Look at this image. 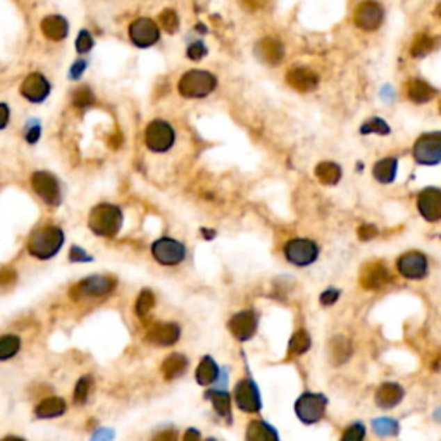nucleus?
Returning <instances> with one entry per match:
<instances>
[{"label": "nucleus", "mask_w": 441, "mask_h": 441, "mask_svg": "<svg viewBox=\"0 0 441 441\" xmlns=\"http://www.w3.org/2000/svg\"><path fill=\"white\" fill-rule=\"evenodd\" d=\"M64 245V231L59 226H45L33 231L28 240V252L38 260L56 257Z\"/></svg>", "instance_id": "nucleus-1"}, {"label": "nucleus", "mask_w": 441, "mask_h": 441, "mask_svg": "<svg viewBox=\"0 0 441 441\" xmlns=\"http://www.w3.org/2000/svg\"><path fill=\"white\" fill-rule=\"evenodd\" d=\"M122 226V211L118 205L100 204L92 209L88 216V227L93 234L112 238L119 233Z\"/></svg>", "instance_id": "nucleus-2"}, {"label": "nucleus", "mask_w": 441, "mask_h": 441, "mask_svg": "<svg viewBox=\"0 0 441 441\" xmlns=\"http://www.w3.org/2000/svg\"><path fill=\"white\" fill-rule=\"evenodd\" d=\"M218 86V79L209 71L191 70L182 76L178 83V90L186 99H204L211 95Z\"/></svg>", "instance_id": "nucleus-3"}, {"label": "nucleus", "mask_w": 441, "mask_h": 441, "mask_svg": "<svg viewBox=\"0 0 441 441\" xmlns=\"http://www.w3.org/2000/svg\"><path fill=\"white\" fill-rule=\"evenodd\" d=\"M176 133L173 126L166 121H152L145 129V143L148 150L155 154H164L175 145Z\"/></svg>", "instance_id": "nucleus-4"}, {"label": "nucleus", "mask_w": 441, "mask_h": 441, "mask_svg": "<svg viewBox=\"0 0 441 441\" xmlns=\"http://www.w3.org/2000/svg\"><path fill=\"white\" fill-rule=\"evenodd\" d=\"M328 399L319 393H303L295 403V412L298 419L305 424H316L324 417Z\"/></svg>", "instance_id": "nucleus-5"}, {"label": "nucleus", "mask_w": 441, "mask_h": 441, "mask_svg": "<svg viewBox=\"0 0 441 441\" xmlns=\"http://www.w3.org/2000/svg\"><path fill=\"white\" fill-rule=\"evenodd\" d=\"M115 280L111 276H90L86 280L79 281L71 290V296L74 300L85 298H100L114 291Z\"/></svg>", "instance_id": "nucleus-6"}, {"label": "nucleus", "mask_w": 441, "mask_h": 441, "mask_svg": "<svg viewBox=\"0 0 441 441\" xmlns=\"http://www.w3.org/2000/svg\"><path fill=\"white\" fill-rule=\"evenodd\" d=\"M284 257L294 266H309L319 257V248L314 241L305 240V238H295L284 245Z\"/></svg>", "instance_id": "nucleus-7"}, {"label": "nucleus", "mask_w": 441, "mask_h": 441, "mask_svg": "<svg viewBox=\"0 0 441 441\" xmlns=\"http://www.w3.org/2000/svg\"><path fill=\"white\" fill-rule=\"evenodd\" d=\"M31 186L35 193L50 207H57L61 204V186L54 175L47 171H37L31 176Z\"/></svg>", "instance_id": "nucleus-8"}, {"label": "nucleus", "mask_w": 441, "mask_h": 441, "mask_svg": "<svg viewBox=\"0 0 441 441\" xmlns=\"http://www.w3.org/2000/svg\"><path fill=\"white\" fill-rule=\"evenodd\" d=\"M414 157L422 166H436L441 162V133L422 135L414 145Z\"/></svg>", "instance_id": "nucleus-9"}, {"label": "nucleus", "mask_w": 441, "mask_h": 441, "mask_svg": "<svg viewBox=\"0 0 441 441\" xmlns=\"http://www.w3.org/2000/svg\"><path fill=\"white\" fill-rule=\"evenodd\" d=\"M152 255L162 266H178L186 257V248L178 240L161 238L152 245Z\"/></svg>", "instance_id": "nucleus-10"}, {"label": "nucleus", "mask_w": 441, "mask_h": 441, "mask_svg": "<svg viewBox=\"0 0 441 441\" xmlns=\"http://www.w3.org/2000/svg\"><path fill=\"white\" fill-rule=\"evenodd\" d=\"M129 38H131L133 45H136L138 49H148L159 42L161 31H159L155 21L148 19V17H138L129 24Z\"/></svg>", "instance_id": "nucleus-11"}, {"label": "nucleus", "mask_w": 441, "mask_h": 441, "mask_svg": "<svg viewBox=\"0 0 441 441\" xmlns=\"http://www.w3.org/2000/svg\"><path fill=\"white\" fill-rule=\"evenodd\" d=\"M383 16L385 13H383L381 3L374 2V0H366V2L359 3V7L355 9L353 23L362 31H376L381 26Z\"/></svg>", "instance_id": "nucleus-12"}, {"label": "nucleus", "mask_w": 441, "mask_h": 441, "mask_svg": "<svg viewBox=\"0 0 441 441\" xmlns=\"http://www.w3.org/2000/svg\"><path fill=\"white\" fill-rule=\"evenodd\" d=\"M50 90L52 86L42 73H31L21 83V95L33 104H42L50 95Z\"/></svg>", "instance_id": "nucleus-13"}, {"label": "nucleus", "mask_w": 441, "mask_h": 441, "mask_svg": "<svg viewBox=\"0 0 441 441\" xmlns=\"http://www.w3.org/2000/svg\"><path fill=\"white\" fill-rule=\"evenodd\" d=\"M417 209L421 216L429 223L441 219V190L440 188H426L419 193Z\"/></svg>", "instance_id": "nucleus-14"}, {"label": "nucleus", "mask_w": 441, "mask_h": 441, "mask_svg": "<svg viewBox=\"0 0 441 441\" xmlns=\"http://www.w3.org/2000/svg\"><path fill=\"white\" fill-rule=\"evenodd\" d=\"M231 335L234 336L240 342H247L257 331V316H255L252 310H243V312H238L236 316H233L227 323Z\"/></svg>", "instance_id": "nucleus-15"}, {"label": "nucleus", "mask_w": 441, "mask_h": 441, "mask_svg": "<svg viewBox=\"0 0 441 441\" xmlns=\"http://www.w3.org/2000/svg\"><path fill=\"white\" fill-rule=\"evenodd\" d=\"M399 273L407 280H422L428 274V259L419 252H408L399 259Z\"/></svg>", "instance_id": "nucleus-16"}, {"label": "nucleus", "mask_w": 441, "mask_h": 441, "mask_svg": "<svg viewBox=\"0 0 441 441\" xmlns=\"http://www.w3.org/2000/svg\"><path fill=\"white\" fill-rule=\"evenodd\" d=\"M182 330L175 323H155L147 330V342L157 346H171L179 339Z\"/></svg>", "instance_id": "nucleus-17"}, {"label": "nucleus", "mask_w": 441, "mask_h": 441, "mask_svg": "<svg viewBox=\"0 0 441 441\" xmlns=\"http://www.w3.org/2000/svg\"><path fill=\"white\" fill-rule=\"evenodd\" d=\"M234 400L236 405L245 412H257L260 408V395L259 390L254 381L250 379H243L234 388Z\"/></svg>", "instance_id": "nucleus-18"}, {"label": "nucleus", "mask_w": 441, "mask_h": 441, "mask_svg": "<svg viewBox=\"0 0 441 441\" xmlns=\"http://www.w3.org/2000/svg\"><path fill=\"white\" fill-rule=\"evenodd\" d=\"M390 280H392V276H390L388 269L381 262L369 264L360 273V284L371 291L385 288L390 283Z\"/></svg>", "instance_id": "nucleus-19"}, {"label": "nucleus", "mask_w": 441, "mask_h": 441, "mask_svg": "<svg viewBox=\"0 0 441 441\" xmlns=\"http://www.w3.org/2000/svg\"><path fill=\"white\" fill-rule=\"evenodd\" d=\"M287 81L291 88H295L296 92H310L317 86L319 78L314 71L307 70V67H294V70L288 71Z\"/></svg>", "instance_id": "nucleus-20"}, {"label": "nucleus", "mask_w": 441, "mask_h": 441, "mask_svg": "<svg viewBox=\"0 0 441 441\" xmlns=\"http://www.w3.org/2000/svg\"><path fill=\"white\" fill-rule=\"evenodd\" d=\"M255 52H257L259 59L269 66H276L284 57L283 45L276 38H262L255 47Z\"/></svg>", "instance_id": "nucleus-21"}, {"label": "nucleus", "mask_w": 441, "mask_h": 441, "mask_svg": "<svg viewBox=\"0 0 441 441\" xmlns=\"http://www.w3.org/2000/svg\"><path fill=\"white\" fill-rule=\"evenodd\" d=\"M40 30L45 35V38L52 40V42H61L67 37L70 33V23L66 21V17L63 16H47L45 19L40 24Z\"/></svg>", "instance_id": "nucleus-22"}, {"label": "nucleus", "mask_w": 441, "mask_h": 441, "mask_svg": "<svg viewBox=\"0 0 441 441\" xmlns=\"http://www.w3.org/2000/svg\"><path fill=\"white\" fill-rule=\"evenodd\" d=\"M403 399V388L396 383H385L376 392V403L381 408L396 407Z\"/></svg>", "instance_id": "nucleus-23"}, {"label": "nucleus", "mask_w": 441, "mask_h": 441, "mask_svg": "<svg viewBox=\"0 0 441 441\" xmlns=\"http://www.w3.org/2000/svg\"><path fill=\"white\" fill-rule=\"evenodd\" d=\"M64 412H66V402L61 396H50V399L42 400L35 408V415L38 419L61 417Z\"/></svg>", "instance_id": "nucleus-24"}, {"label": "nucleus", "mask_w": 441, "mask_h": 441, "mask_svg": "<svg viewBox=\"0 0 441 441\" xmlns=\"http://www.w3.org/2000/svg\"><path fill=\"white\" fill-rule=\"evenodd\" d=\"M405 92H407L408 99L415 104H426L435 97V90L426 81H421V79H410L405 85Z\"/></svg>", "instance_id": "nucleus-25"}, {"label": "nucleus", "mask_w": 441, "mask_h": 441, "mask_svg": "<svg viewBox=\"0 0 441 441\" xmlns=\"http://www.w3.org/2000/svg\"><path fill=\"white\" fill-rule=\"evenodd\" d=\"M186 367H188L186 357L182 355V353H173V355H169L168 359L162 362L161 372L162 376H164V379L173 381V379L179 378V376L186 371Z\"/></svg>", "instance_id": "nucleus-26"}, {"label": "nucleus", "mask_w": 441, "mask_h": 441, "mask_svg": "<svg viewBox=\"0 0 441 441\" xmlns=\"http://www.w3.org/2000/svg\"><path fill=\"white\" fill-rule=\"evenodd\" d=\"M219 378V367L218 364L214 362V359L211 357H204L200 364H198L197 372H195V379L200 386H209L212 383L218 381Z\"/></svg>", "instance_id": "nucleus-27"}, {"label": "nucleus", "mask_w": 441, "mask_h": 441, "mask_svg": "<svg viewBox=\"0 0 441 441\" xmlns=\"http://www.w3.org/2000/svg\"><path fill=\"white\" fill-rule=\"evenodd\" d=\"M396 168H399L396 159L386 157L383 159V161L376 162L372 175H374V178L378 179L379 183H392L396 176Z\"/></svg>", "instance_id": "nucleus-28"}, {"label": "nucleus", "mask_w": 441, "mask_h": 441, "mask_svg": "<svg viewBox=\"0 0 441 441\" xmlns=\"http://www.w3.org/2000/svg\"><path fill=\"white\" fill-rule=\"evenodd\" d=\"M247 440L248 441H269V440H278V433L271 428L269 424L262 421L250 422L247 431Z\"/></svg>", "instance_id": "nucleus-29"}, {"label": "nucleus", "mask_w": 441, "mask_h": 441, "mask_svg": "<svg viewBox=\"0 0 441 441\" xmlns=\"http://www.w3.org/2000/svg\"><path fill=\"white\" fill-rule=\"evenodd\" d=\"M316 176L321 183L336 184L342 178V169L335 162H321L316 168Z\"/></svg>", "instance_id": "nucleus-30"}, {"label": "nucleus", "mask_w": 441, "mask_h": 441, "mask_svg": "<svg viewBox=\"0 0 441 441\" xmlns=\"http://www.w3.org/2000/svg\"><path fill=\"white\" fill-rule=\"evenodd\" d=\"M21 348V339L16 335H3L0 336V362L13 359L17 355Z\"/></svg>", "instance_id": "nucleus-31"}, {"label": "nucleus", "mask_w": 441, "mask_h": 441, "mask_svg": "<svg viewBox=\"0 0 441 441\" xmlns=\"http://www.w3.org/2000/svg\"><path fill=\"white\" fill-rule=\"evenodd\" d=\"M436 47V40L431 38L429 35L421 33L414 38L410 45V54L412 57H424L428 56L429 52H433Z\"/></svg>", "instance_id": "nucleus-32"}, {"label": "nucleus", "mask_w": 441, "mask_h": 441, "mask_svg": "<svg viewBox=\"0 0 441 441\" xmlns=\"http://www.w3.org/2000/svg\"><path fill=\"white\" fill-rule=\"evenodd\" d=\"M207 399H211L212 405H214L216 412L220 415V417H227L231 410V399L226 392H209Z\"/></svg>", "instance_id": "nucleus-33"}, {"label": "nucleus", "mask_w": 441, "mask_h": 441, "mask_svg": "<svg viewBox=\"0 0 441 441\" xmlns=\"http://www.w3.org/2000/svg\"><path fill=\"white\" fill-rule=\"evenodd\" d=\"M155 305V296L150 290H143L142 294L136 298V305H135V312L140 319H145V317L150 314V310L154 309Z\"/></svg>", "instance_id": "nucleus-34"}, {"label": "nucleus", "mask_w": 441, "mask_h": 441, "mask_svg": "<svg viewBox=\"0 0 441 441\" xmlns=\"http://www.w3.org/2000/svg\"><path fill=\"white\" fill-rule=\"evenodd\" d=\"M350 357V345L345 338H335L331 342V359L335 364H343Z\"/></svg>", "instance_id": "nucleus-35"}, {"label": "nucleus", "mask_w": 441, "mask_h": 441, "mask_svg": "<svg viewBox=\"0 0 441 441\" xmlns=\"http://www.w3.org/2000/svg\"><path fill=\"white\" fill-rule=\"evenodd\" d=\"M309 348H310L309 335H307V332L303 330L296 331L294 335V338H291V342H290V350H288L290 357L291 355H302V353H305Z\"/></svg>", "instance_id": "nucleus-36"}, {"label": "nucleus", "mask_w": 441, "mask_h": 441, "mask_svg": "<svg viewBox=\"0 0 441 441\" xmlns=\"http://www.w3.org/2000/svg\"><path fill=\"white\" fill-rule=\"evenodd\" d=\"M93 385V379L90 376H83L78 383H76V388H74V403L76 405H83L86 403L90 395V390H92Z\"/></svg>", "instance_id": "nucleus-37"}, {"label": "nucleus", "mask_w": 441, "mask_h": 441, "mask_svg": "<svg viewBox=\"0 0 441 441\" xmlns=\"http://www.w3.org/2000/svg\"><path fill=\"white\" fill-rule=\"evenodd\" d=\"M374 433L379 436H393L399 433V422L393 419H376L372 421Z\"/></svg>", "instance_id": "nucleus-38"}, {"label": "nucleus", "mask_w": 441, "mask_h": 441, "mask_svg": "<svg viewBox=\"0 0 441 441\" xmlns=\"http://www.w3.org/2000/svg\"><path fill=\"white\" fill-rule=\"evenodd\" d=\"M73 104L79 109H86V107H92L95 104V95L88 86H81L73 93Z\"/></svg>", "instance_id": "nucleus-39"}, {"label": "nucleus", "mask_w": 441, "mask_h": 441, "mask_svg": "<svg viewBox=\"0 0 441 441\" xmlns=\"http://www.w3.org/2000/svg\"><path fill=\"white\" fill-rule=\"evenodd\" d=\"M159 23H161V26L164 28L168 33H175V31L178 30V26H179L178 14H176L173 9L162 10L161 16H159Z\"/></svg>", "instance_id": "nucleus-40"}, {"label": "nucleus", "mask_w": 441, "mask_h": 441, "mask_svg": "<svg viewBox=\"0 0 441 441\" xmlns=\"http://www.w3.org/2000/svg\"><path fill=\"white\" fill-rule=\"evenodd\" d=\"M360 133H364V135H369V133H376V135H388L390 126L386 125L383 119L372 118L369 119L367 122H364V126L360 128Z\"/></svg>", "instance_id": "nucleus-41"}, {"label": "nucleus", "mask_w": 441, "mask_h": 441, "mask_svg": "<svg viewBox=\"0 0 441 441\" xmlns=\"http://www.w3.org/2000/svg\"><path fill=\"white\" fill-rule=\"evenodd\" d=\"M93 49V37L88 30L79 31L78 38H76V50L78 54H88Z\"/></svg>", "instance_id": "nucleus-42"}, {"label": "nucleus", "mask_w": 441, "mask_h": 441, "mask_svg": "<svg viewBox=\"0 0 441 441\" xmlns=\"http://www.w3.org/2000/svg\"><path fill=\"white\" fill-rule=\"evenodd\" d=\"M364 436H366V429H364V426L353 424L350 426L345 433H343L342 438L345 441H357V440H362Z\"/></svg>", "instance_id": "nucleus-43"}, {"label": "nucleus", "mask_w": 441, "mask_h": 441, "mask_svg": "<svg viewBox=\"0 0 441 441\" xmlns=\"http://www.w3.org/2000/svg\"><path fill=\"white\" fill-rule=\"evenodd\" d=\"M205 54H207V49H205V45L204 43H200V42H195V43H191L190 47H188V52H186V56L190 57L191 61H200V59H204L205 57Z\"/></svg>", "instance_id": "nucleus-44"}, {"label": "nucleus", "mask_w": 441, "mask_h": 441, "mask_svg": "<svg viewBox=\"0 0 441 441\" xmlns=\"http://www.w3.org/2000/svg\"><path fill=\"white\" fill-rule=\"evenodd\" d=\"M40 135H42V126L38 125V121H31L30 126L26 128L24 138H26L28 143H37L40 140Z\"/></svg>", "instance_id": "nucleus-45"}, {"label": "nucleus", "mask_w": 441, "mask_h": 441, "mask_svg": "<svg viewBox=\"0 0 441 441\" xmlns=\"http://www.w3.org/2000/svg\"><path fill=\"white\" fill-rule=\"evenodd\" d=\"M70 260H71V262H92L93 257H92V255L86 254V252L83 250V248H79V247H76V245H73V247H71V250H70Z\"/></svg>", "instance_id": "nucleus-46"}, {"label": "nucleus", "mask_w": 441, "mask_h": 441, "mask_svg": "<svg viewBox=\"0 0 441 441\" xmlns=\"http://www.w3.org/2000/svg\"><path fill=\"white\" fill-rule=\"evenodd\" d=\"M357 234H359L360 240H372L378 234V230L374 226H371V224H364V226L359 227Z\"/></svg>", "instance_id": "nucleus-47"}, {"label": "nucleus", "mask_w": 441, "mask_h": 441, "mask_svg": "<svg viewBox=\"0 0 441 441\" xmlns=\"http://www.w3.org/2000/svg\"><path fill=\"white\" fill-rule=\"evenodd\" d=\"M338 298H339V291L335 290V288H330V290H326L323 295H321V303H323V305H332V303H335Z\"/></svg>", "instance_id": "nucleus-48"}, {"label": "nucleus", "mask_w": 441, "mask_h": 441, "mask_svg": "<svg viewBox=\"0 0 441 441\" xmlns=\"http://www.w3.org/2000/svg\"><path fill=\"white\" fill-rule=\"evenodd\" d=\"M86 70V63L85 61H76V63L71 66L70 70V78L71 79H79L83 76V73H85Z\"/></svg>", "instance_id": "nucleus-49"}, {"label": "nucleus", "mask_w": 441, "mask_h": 441, "mask_svg": "<svg viewBox=\"0 0 441 441\" xmlns=\"http://www.w3.org/2000/svg\"><path fill=\"white\" fill-rule=\"evenodd\" d=\"M9 118H10L9 106H6V104H0V129H3L7 125H9Z\"/></svg>", "instance_id": "nucleus-50"}, {"label": "nucleus", "mask_w": 441, "mask_h": 441, "mask_svg": "<svg viewBox=\"0 0 441 441\" xmlns=\"http://www.w3.org/2000/svg\"><path fill=\"white\" fill-rule=\"evenodd\" d=\"M16 281V273L14 271H2L0 273V284H10Z\"/></svg>", "instance_id": "nucleus-51"}, {"label": "nucleus", "mask_w": 441, "mask_h": 441, "mask_svg": "<svg viewBox=\"0 0 441 441\" xmlns=\"http://www.w3.org/2000/svg\"><path fill=\"white\" fill-rule=\"evenodd\" d=\"M240 3L247 10H259L262 7V0H240Z\"/></svg>", "instance_id": "nucleus-52"}, {"label": "nucleus", "mask_w": 441, "mask_h": 441, "mask_svg": "<svg viewBox=\"0 0 441 441\" xmlns=\"http://www.w3.org/2000/svg\"><path fill=\"white\" fill-rule=\"evenodd\" d=\"M102 438H112V433L111 431H99V433H95V435H93V440H102Z\"/></svg>", "instance_id": "nucleus-53"}, {"label": "nucleus", "mask_w": 441, "mask_h": 441, "mask_svg": "<svg viewBox=\"0 0 441 441\" xmlns=\"http://www.w3.org/2000/svg\"><path fill=\"white\" fill-rule=\"evenodd\" d=\"M190 438H200V435H198L197 431H193V429H190V431L184 435V440H190Z\"/></svg>", "instance_id": "nucleus-54"}, {"label": "nucleus", "mask_w": 441, "mask_h": 441, "mask_svg": "<svg viewBox=\"0 0 441 441\" xmlns=\"http://www.w3.org/2000/svg\"><path fill=\"white\" fill-rule=\"evenodd\" d=\"M435 14H436V17H438V19L441 21V2L438 3V7H436V10H435Z\"/></svg>", "instance_id": "nucleus-55"}, {"label": "nucleus", "mask_w": 441, "mask_h": 441, "mask_svg": "<svg viewBox=\"0 0 441 441\" xmlns=\"http://www.w3.org/2000/svg\"><path fill=\"white\" fill-rule=\"evenodd\" d=\"M440 112H441V102H440Z\"/></svg>", "instance_id": "nucleus-56"}]
</instances>
